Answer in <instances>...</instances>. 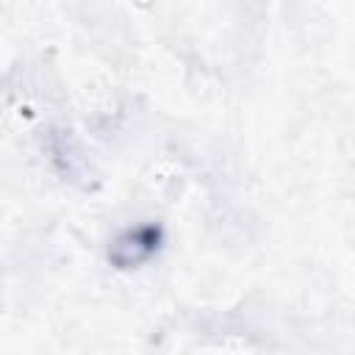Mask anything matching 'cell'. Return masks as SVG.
Here are the masks:
<instances>
[{
    "mask_svg": "<svg viewBox=\"0 0 355 355\" xmlns=\"http://www.w3.org/2000/svg\"><path fill=\"white\" fill-rule=\"evenodd\" d=\"M164 244V227L158 222H141L116 233L108 244V261L116 269H136L147 263Z\"/></svg>",
    "mask_w": 355,
    "mask_h": 355,
    "instance_id": "obj_1",
    "label": "cell"
}]
</instances>
